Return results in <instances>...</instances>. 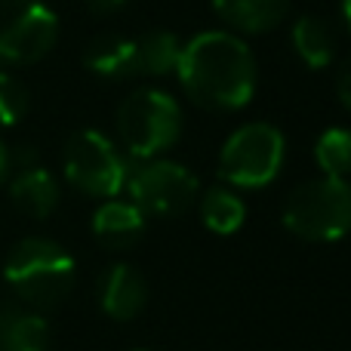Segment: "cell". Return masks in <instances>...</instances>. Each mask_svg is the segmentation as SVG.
<instances>
[{"instance_id":"1","label":"cell","mask_w":351,"mask_h":351,"mask_svg":"<svg viewBox=\"0 0 351 351\" xmlns=\"http://www.w3.org/2000/svg\"><path fill=\"white\" fill-rule=\"evenodd\" d=\"M179 74L185 96L200 108L237 111L253 99L256 59L250 47L228 31H204L182 47Z\"/></svg>"},{"instance_id":"2","label":"cell","mask_w":351,"mask_h":351,"mask_svg":"<svg viewBox=\"0 0 351 351\" xmlns=\"http://www.w3.org/2000/svg\"><path fill=\"white\" fill-rule=\"evenodd\" d=\"M74 259L62 243L49 237H22L3 262L10 290L28 308H53L74 287Z\"/></svg>"},{"instance_id":"3","label":"cell","mask_w":351,"mask_h":351,"mask_svg":"<svg viewBox=\"0 0 351 351\" xmlns=\"http://www.w3.org/2000/svg\"><path fill=\"white\" fill-rule=\"evenodd\" d=\"M284 225L311 243H333L346 237L351 231V185L333 176L302 182L287 197Z\"/></svg>"},{"instance_id":"4","label":"cell","mask_w":351,"mask_h":351,"mask_svg":"<svg viewBox=\"0 0 351 351\" xmlns=\"http://www.w3.org/2000/svg\"><path fill=\"white\" fill-rule=\"evenodd\" d=\"M117 133L130 158L152 160L176 145L182 133V108L164 90H136L117 111Z\"/></svg>"},{"instance_id":"5","label":"cell","mask_w":351,"mask_h":351,"mask_svg":"<svg viewBox=\"0 0 351 351\" xmlns=\"http://www.w3.org/2000/svg\"><path fill=\"white\" fill-rule=\"evenodd\" d=\"M287 142L271 123H247L225 139L219 152V179L234 188H265L284 167Z\"/></svg>"},{"instance_id":"6","label":"cell","mask_w":351,"mask_h":351,"mask_svg":"<svg viewBox=\"0 0 351 351\" xmlns=\"http://www.w3.org/2000/svg\"><path fill=\"white\" fill-rule=\"evenodd\" d=\"M127 164L108 136L77 130L65 142V179L90 197H117L127 185Z\"/></svg>"},{"instance_id":"7","label":"cell","mask_w":351,"mask_h":351,"mask_svg":"<svg viewBox=\"0 0 351 351\" xmlns=\"http://www.w3.org/2000/svg\"><path fill=\"white\" fill-rule=\"evenodd\" d=\"M59 37V19L40 0H0V62H40Z\"/></svg>"},{"instance_id":"8","label":"cell","mask_w":351,"mask_h":351,"mask_svg":"<svg viewBox=\"0 0 351 351\" xmlns=\"http://www.w3.org/2000/svg\"><path fill=\"white\" fill-rule=\"evenodd\" d=\"M133 204L145 216H179L197 197V176L176 160H145L127 176Z\"/></svg>"},{"instance_id":"9","label":"cell","mask_w":351,"mask_h":351,"mask_svg":"<svg viewBox=\"0 0 351 351\" xmlns=\"http://www.w3.org/2000/svg\"><path fill=\"white\" fill-rule=\"evenodd\" d=\"M148 299V284L133 265L114 262L99 278V305L114 321H133Z\"/></svg>"},{"instance_id":"10","label":"cell","mask_w":351,"mask_h":351,"mask_svg":"<svg viewBox=\"0 0 351 351\" xmlns=\"http://www.w3.org/2000/svg\"><path fill=\"white\" fill-rule=\"evenodd\" d=\"M10 197L19 213L31 219H47L59 204V182L47 167H22L10 179Z\"/></svg>"},{"instance_id":"11","label":"cell","mask_w":351,"mask_h":351,"mask_svg":"<svg viewBox=\"0 0 351 351\" xmlns=\"http://www.w3.org/2000/svg\"><path fill=\"white\" fill-rule=\"evenodd\" d=\"M93 234L108 250H127L145 234V213L133 200H105L93 216Z\"/></svg>"},{"instance_id":"12","label":"cell","mask_w":351,"mask_h":351,"mask_svg":"<svg viewBox=\"0 0 351 351\" xmlns=\"http://www.w3.org/2000/svg\"><path fill=\"white\" fill-rule=\"evenodd\" d=\"M84 65L93 74L105 80H127L139 74V56H136V40L121 34H102L86 43Z\"/></svg>"},{"instance_id":"13","label":"cell","mask_w":351,"mask_h":351,"mask_svg":"<svg viewBox=\"0 0 351 351\" xmlns=\"http://www.w3.org/2000/svg\"><path fill=\"white\" fill-rule=\"evenodd\" d=\"M49 324L28 305L0 308V351H47Z\"/></svg>"},{"instance_id":"14","label":"cell","mask_w":351,"mask_h":351,"mask_svg":"<svg viewBox=\"0 0 351 351\" xmlns=\"http://www.w3.org/2000/svg\"><path fill=\"white\" fill-rule=\"evenodd\" d=\"M213 10L231 28L243 34H262L284 22L290 0H213Z\"/></svg>"},{"instance_id":"15","label":"cell","mask_w":351,"mask_h":351,"mask_svg":"<svg viewBox=\"0 0 351 351\" xmlns=\"http://www.w3.org/2000/svg\"><path fill=\"white\" fill-rule=\"evenodd\" d=\"M293 49L308 68L321 71L336 56V34L333 25L321 16H302L293 25Z\"/></svg>"},{"instance_id":"16","label":"cell","mask_w":351,"mask_h":351,"mask_svg":"<svg viewBox=\"0 0 351 351\" xmlns=\"http://www.w3.org/2000/svg\"><path fill=\"white\" fill-rule=\"evenodd\" d=\"M136 56H139V74H152V77H164L176 74L182 56V43L173 31H148L136 40Z\"/></svg>"},{"instance_id":"17","label":"cell","mask_w":351,"mask_h":351,"mask_svg":"<svg viewBox=\"0 0 351 351\" xmlns=\"http://www.w3.org/2000/svg\"><path fill=\"white\" fill-rule=\"evenodd\" d=\"M200 219L213 234H234L247 219V206L231 188H210L200 200Z\"/></svg>"},{"instance_id":"18","label":"cell","mask_w":351,"mask_h":351,"mask_svg":"<svg viewBox=\"0 0 351 351\" xmlns=\"http://www.w3.org/2000/svg\"><path fill=\"white\" fill-rule=\"evenodd\" d=\"M315 160L324 176L333 179L351 176V130L330 127L327 133H321V139L315 142Z\"/></svg>"},{"instance_id":"19","label":"cell","mask_w":351,"mask_h":351,"mask_svg":"<svg viewBox=\"0 0 351 351\" xmlns=\"http://www.w3.org/2000/svg\"><path fill=\"white\" fill-rule=\"evenodd\" d=\"M28 114V90L19 77L0 71V127H12Z\"/></svg>"},{"instance_id":"20","label":"cell","mask_w":351,"mask_h":351,"mask_svg":"<svg viewBox=\"0 0 351 351\" xmlns=\"http://www.w3.org/2000/svg\"><path fill=\"white\" fill-rule=\"evenodd\" d=\"M336 93H339V99H342V105L351 111V56L346 62H342V68H339V74H336Z\"/></svg>"},{"instance_id":"21","label":"cell","mask_w":351,"mask_h":351,"mask_svg":"<svg viewBox=\"0 0 351 351\" xmlns=\"http://www.w3.org/2000/svg\"><path fill=\"white\" fill-rule=\"evenodd\" d=\"M86 6H90L93 12H99V16H108V12L121 10L123 0H86Z\"/></svg>"},{"instance_id":"22","label":"cell","mask_w":351,"mask_h":351,"mask_svg":"<svg viewBox=\"0 0 351 351\" xmlns=\"http://www.w3.org/2000/svg\"><path fill=\"white\" fill-rule=\"evenodd\" d=\"M6 176H10V148H6L3 139H0V185L6 182Z\"/></svg>"},{"instance_id":"23","label":"cell","mask_w":351,"mask_h":351,"mask_svg":"<svg viewBox=\"0 0 351 351\" xmlns=\"http://www.w3.org/2000/svg\"><path fill=\"white\" fill-rule=\"evenodd\" d=\"M339 22H342V28L351 34V0H342L339 3Z\"/></svg>"},{"instance_id":"24","label":"cell","mask_w":351,"mask_h":351,"mask_svg":"<svg viewBox=\"0 0 351 351\" xmlns=\"http://www.w3.org/2000/svg\"><path fill=\"white\" fill-rule=\"evenodd\" d=\"M139 351H142V348H139Z\"/></svg>"}]
</instances>
